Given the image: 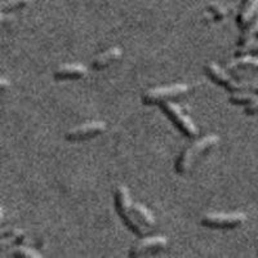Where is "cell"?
I'll return each instance as SVG.
<instances>
[{"mask_svg": "<svg viewBox=\"0 0 258 258\" xmlns=\"http://www.w3.org/2000/svg\"><path fill=\"white\" fill-rule=\"evenodd\" d=\"M115 204H116L117 213L131 231L138 236H146L149 234L151 227H149L137 217V214L133 211V203L129 195V190L124 185H119L115 190Z\"/></svg>", "mask_w": 258, "mask_h": 258, "instance_id": "6da1fadb", "label": "cell"}, {"mask_svg": "<svg viewBox=\"0 0 258 258\" xmlns=\"http://www.w3.org/2000/svg\"><path fill=\"white\" fill-rule=\"evenodd\" d=\"M218 142H220V136L214 135V133L200 138L197 142H194L191 146L183 150L181 155H179L178 160L176 163L177 172L179 174L187 173L188 170L191 169V167H192L194 163H195V160L199 159L202 154L207 153L211 149H213L216 145H218Z\"/></svg>", "mask_w": 258, "mask_h": 258, "instance_id": "7a4b0ae2", "label": "cell"}, {"mask_svg": "<svg viewBox=\"0 0 258 258\" xmlns=\"http://www.w3.org/2000/svg\"><path fill=\"white\" fill-rule=\"evenodd\" d=\"M161 109L164 110L165 114L172 119L174 124L181 129L182 132L185 133L187 137L194 138L197 137L198 133H199V129L195 125L194 120L183 111L181 106L176 102H172V101H164V102L160 103Z\"/></svg>", "mask_w": 258, "mask_h": 258, "instance_id": "3957f363", "label": "cell"}, {"mask_svg": "<svg viewBox=\"0 0 258 258\" xmlns=\"http://www.w3.org/2000/svg\"><path fill=\"white\" fill-rule=\"evenodd\" d=\"M190 85L186 83H177V84L167 85V87H158V88L149 89L142 96V102L146 105H160L164 101L176 98V97L183 96L188 93Z\"/></svg>", "mask_w": 258, "mask_h": 258, "instance_id": "277c9868", "label": "cell"}, {"mask_svg": "<svg viewBox=\"0 0 258 258\" xmlns=\"http://www.w3.org/2000/svg\"><path fill=\"white\" fill-rule=\"evenodd\" d=\"M246 216L241 212L232 213H209L202 218V225L211 229H234L243 225Z\"/></svg>", "mask_w": 258, "mask_h": 258, "instance_id": "5b68a950", "label": "cell"}, {"mask_svg": "<svg viewBox=\"0 0 258 258\" xmlns=\"http://www.w3.org/2000/svg\"><path fill=\"white\" fill-rule=\"evenodd\" d=\"M105 121H87V123L82 124V125H78L75 126V128L68 131L66 135H64V138L71 142L85 141V140H89V138H93L96 137V136L101 135L102 132H105Z\"/></svg>", "mask_w": 258, "mask_h": 258, "instance_id": "8992f818", "label": "cell"}, {"mask_svg": "<svg viewBox=\"0 0 258 258\" xmlns=\"http://www.w3.org/2000/svg\"><path fill=\"white\" fill-rule=\"evenodd\" d=\"M206 71L209 74V77H211L214 82H217L218 84L225 87L226 89H229L230 92L245 91L243 80H241V82L235 80L227 71L223 70L220 64H217L216 62H209V63H207Z\"/></svg>", "mask_w": 258, "mask_h": 258, "instance_id": "52a82bcc", "label": "cell"}, {"mask_svg": "<svg viewBox=\"0 0 258 258\" xmlns=\"http://www.w3.org/2000/svg\"><path fill=\"white\" fill-rule=\"evenodd\" d=\"M168 245V238L164 235H155V236H149L144 238L136 244L129 250L131 257H140V255L147 254V253L159 252V250L164 249Z\"/></svg>", "mask_w": 258, "mask_h": 258, "instance_id": "ba28073f", "label": "cell"}, {"mask_svg": "<svg viewBox=\"0 0 258 258\" xmlns=\"http://www.w3.org/2000/svg\"><path fill=\"white\" fill-rule=\"evenodd\" d=\"M87 74H88V69L84 64L68 63L59 66L53 75L56 80H73L87 77Z\"/></svg>", "mask_w": 258, "mask_h": 258, "instance_id": "9c48e42d", "label": "cell"}, {"mask_svg": "<svg viewBox=\"0 0 258 258\" xmlns=\"http://www.w3.org/2000/svg\"><path fill=\"white\" fill-rule=\"evenodd\" d=\"M123 56V50L120 47H111L103 50L98 56H96L92 61V68L94 70H102V69L109 68L110 64Z\"/></svg>", "mask_w": 258, "mask_h": 258, "instance_id": "30bf717a", "label": "cell"}, {"mask_svg": "<svg viewBox=\"0 0 258 258\" xmlns=\"http://www.w3.org/2000/svg\"><path fill=\"white\" fill-rule=\"evenodd\" d=\"M26 240L25 231L22 229L12 227V229L3 230L2 231V240H0V249L6 250L8 248H12L16 244H22Z\"/></svg>", "mask_w": 258, "mask_h": 258, "instance_id": "8fae6325", "label": "cell"}, {"mask_svg": "<svg viewBox=\"0 0 258 258\" xmlns=\"http://www.w3.org/2000/svg\"><path fill=\"white\" fill-rule=\"evenodd\" d=\"M258 12V0H245L243 8L238 15V25L239 27L244 29L250 21L254 18V16Z\"/></svg>", "mask_w": 258, "mask_h": 258, "instance_id": "7c38bea8", "label": "cell"}, {"mask_svg": "<svg viewBox=\"0 0 258 258\" xmlns=\"http://www.w3.org/2000/svg\"><path fill=\"white\" fill-rule=\"evenodd\" d=\"M232 69H253L258 70V57L252 56V54H244L239 56L238 58L227 63V70Z\"/></svg>", "mask_w": 258, "mask_h": 258, "instance_id": "4fadbf2b", "label": "cell"}, {"mask_svg": "<svg viewBox=\"0 0 258 258\" xmlns=\"http://www.w3.org/2000/svg\"><path fill=\"white\" fill-rule=\"evenodd\" d=\"M255 36H258V12L249 24L244 27L243 34L239 39V45H244L246 43H249V41L254 40Z\"/></svg>", "mask_w": 258, "mask_h": 258, "instance_id": "5bb4252c", "label": "cell"}, {"mask_svg": "<svg viewBox=\"0 0 258 258\" xmlns=\"http://www.w3.org/2000/svg\"><path fill=\"white\" fill-rule=\"evenodd\" d=\"M9 255L12 257H22V258H41L43 254L38 252L34 248L30 246L22 245V244H17V245L12 246V249H9Z\"/></svg>", "mask_w": 258, "mask_h": 258, "instance_id": "9a60e30c", "label": "cell"}, {"mask_svg": "<svg viewBox=\"0 0 258 258\" xmlns=\"http://www.w3.org/2000/svg\"><path fill=\"white\" fill-rule=\"evenodd\" d=\"M258 97L255 92L250 91H238L232 92L231 96L229 97V101L234 105H248L252 101H254Z\"/></svg>", "mask_w": 258, "mask_h": 258, "instance_id": "2e32d148", "label": "cell"}, {"mask_svg": "<svg viewBox=\"0 0 258 258\" xmlns=\"http://www.w3.org/2000/svg\"><path fill=\"white\" fill-rule=\"evenodd\" d=\"M133 211L137 214V217L142 221L144 223H146L149 227H153L155 225V217L153 216V213L144 206L141 203H133Z\"/></svg>", "mask_w": 258, "mask_h": 258, "instance_id": "e0dca14e", "label": "cell"}, {"mask_svg": "<svg viewBox=\"0 0 258 258\" xmlns=\"http://www.w3.org/2000/svg\"><path fill=\"white\" fill-rule=\"evenodd\" d=\"M31 3V0H3L0 4L2 12H13V11H18L21 8H25L27 4Z\"/></svg>", "mask_w": 258, "mask_h": 258, "instance_id": "ac0fdd59", "label": "cell"}, {"mask_svg": "<svg viewBox=\"0 0 258 258\" xmlns=\"http://www.w3.org/2000/svg\"><path fill=\"white\" fill-rule=\"evenodd\" d=\"M236 56H244V54H258V39L249 41L244 45H239L236 49Z\"/></svg>", "mask_w": 258, "mask_h": 258, "instance_id": "d6986e66", "label": "cell"}, {"mask_svg": "<svg viewBox=\"0 0 258 258\" xmlns=\"http://www.w3.org/2000/svg\"><path fill=\"white\" fill-rule=\"evenodd\" d=\"M209 11H211V13L213 15V17L217 18V20H222V18L227 15L226 8H223L220 4H211V6H209Z\"/></svg>", "mask_w": 258, "mask_h": 258, "instance_id": "ffe728a7", "label": "cell"}, {"mask_svg": "<svg viewBox=\"0 0 258 258\" xmlns=\"http://www.w3.org/2000/svg\"><path fill=\"white\" fill-rule=\"evenodd\" d=\"M245 114L246 115H254L258 112V97L255 98L254 101H252L250 103H248V105H245Z\"/></svg>", "mask_w": 258, "mask_h": 258, "instance_id": "44dd1931", "label": "cell"}, {"mask_svg": "<svg viewBox=\"0 0 258 258\" xmlns=\"http://www.w3.org/2000/svg\"><path fill=\"white\" fill-rule=\"evenodd\" d=\"M9 83H8V80L6 79V78H2V80H0V87H2V91H6L7 89V87H9Z\"/></svg>", "mask_w": 258, "mask_h": 258, "instance_id": "7402d4cb", "label": "cell"}]
</instances>
